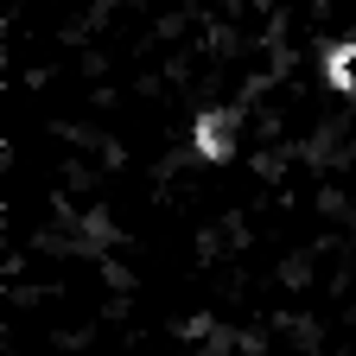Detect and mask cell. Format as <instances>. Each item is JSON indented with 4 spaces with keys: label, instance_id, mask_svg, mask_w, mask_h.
<instances>
[{
    "label": "cell",
    "instance_id": "1",
    "mask_svg": "<svg viewBox=\"0 0 356 356\" xmlns=\"http://www.w3.org/2000/svg\"><path fill=\"white\" fill-rule=\"evenodd\" d=\"M325 76H331L337 89H350V96H356V44H337L331 64H325Z\"/></svg>",
    "mask_w": 356,
    "mask_h": 356
}]
</instances>
